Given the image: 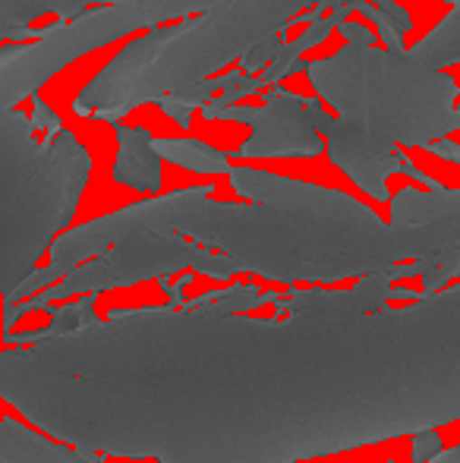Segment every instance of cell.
<instances>
[{"label": "cell", "mask_w": 460, "mask_h": 463, "mask_svg": "<svg viewBox=\"0 0 460 463\" xmlns=\"http://www.w3.org/2000/svg\"><path fill=\"white\" fill-rule=\"evenodd\" d=\"M82 391L136 458H315L460 420V284L400 309L252 322L142 309L73 335Z\"/></svg>", "instance_id": "obj_1"}, {"label": "cell", "mask_w": 460, "mask_h": 463, "mask_svg": "<svg viewBox=\"0 0 460 463\" xmlns=\"http://www.w3.org/2000/svg\"><path fill=\"white\" fill-rule=\"evenodd\" d=\"M230 184L258 205L211 202L205 189H183L129 205L57 240L51 262L25 278L19 297L70 275L136 227L186 233L221 250L237 271L249 269L275 280H338L366 271L379 275L400 259H429L460 250V218L391 227L356 199L277 174L230 167Z\"/></svg>", "instance_id": "obj_2"}, {"label": "cell", "mask_w": 460, "mask_h": 463, "mask_svg": "<svg viewBox=\"0 0 460 463\" xmlns=\"http://www.w3.org/2000/svg\"><path fill=\"white\" fill-rule=\"evenodd\" d=\"M35 120L16 108L0 120V284L4 303L16 299L54 233L76 212L89 180V155L73 133L57 129L35 142Z\"/></svg>", "instance_id": "obj_3"}, {"label": "cell", "mask_w": 460, "mask_h": 463, "mask_svg": "<svg viewBox=\"0 0 460 463\" xmlns=\"http://www.w3.org/2000/svg\"><path fill=\"white\" fill-rule=\"evenodd\" d=\"M306 73L344 120L391 146H436L460 127L455 80L413 51H379L369 42H353L334 57L309 63Z\"/></svg>", "instance_id": "obj_4"}, {"label": "cell", "mask_w": 460, "mask_h": 463, "mask_svg": "<svg viewBox=\"0 0 460 463\" xmlns=\"http://www.w3.org/2000/svg\"><path fill=\"white\" fill-rule=\"evenodd\" d=\"M218 4L221 0H108V6H92L70 23L44 32L29 48L6 51L0 61V108H16L67 63L114 38L129 35L142 25H158L164 19L205 13Z\"/></svg>", "instance_id": "obj_5"}, {"label": "cell", "mask_w": 460, "mask_h": 463, "mask_svg": "<svg viewBox=\"0 0 460 463\" xmlns=\"http://www.w3.org/2000/svg\"><path fill=\"white\" fill-rule=\"evenodd\" d=\"M183 269H199V271H209V275H233L237 265H233L228 256H211L202 246L186 243V240H180L177 233H171V231H146V227H136V231L123 233L111 250H105L101 259L82 262L80 269L70 271L63 284L48 287L42 297L23 303V309H35V306L48 303V299L70 297V293L108 290V287H117V284L164 278Z\"/></svg>", "instance_id": "obj_6"}, {"label": "cell", "mask_w": 460, "mask_h": 463, "mask_svg": "<svg viewBox=\"0 0 460 463\" xmlns=\"http://www.w3.org/2000/svg\"><path fill=\"white\" fill-rule=\"evenodd\" d=\"M205 117L243 120L256 129L249 142L239 148L243 158H271V155H319L322 139L313 120V104L296 95H271L262 108H239V104H202Z\"/></svg>", "instance_id": "obj_7"}, {"label": "cell", "mask_w": 460, "mask_h": 463, "mask_svg": "<svg viewBox=\"0 0 460 463\" xmlns=\"http://www.w3.org/2000/svg\"><path fill=\"white\" fill-rule=\"evenodd\" d=\"M313 120H315V127H319V133L325 136L328 155H332L334 165H338L344 174H350L366 193H372L375 199H385L388 174L400 171V174H410V177L419 180V174L413 171L407 161H400L398 155H394L391 142L366 133V129L344 120V117H341V120H332L319 104H313Z\"/></svg>", "instance_id": "obj_8"}, {"label": "cell", "mask_w": 460, "mask_h": 463, "mask_svg": "<svg viewBox=\"0 0 460 463\" xmlns=\"http://www.w3.org/2000/svg\"><path fill=\"white\" fill-rule=\"evenodd\" d=\"M108 0H0V32L4 38L32 35L42 19H73Z\"/></svg>", "instance_id": "obj_9"}, {"label": "cell", "mask_w": 460, "mask_h": 463, "mask_svg": "<svg viewBox=\"0 0 460 463\" xmlns=\"http://www.w3.org/2000/svg\"><path fill=\"white\" fill-rule=\"evenodd\" d=\"M161 158L155 139L142 129H120V155H117L114 177L136 189H158Z\"/></svg>", "instance_id": "obj_10"}, {"label": "cell", "mask_w": 460, "mask_h": 463, "mask_svg": "<svg viewBox=\"0 0 460 463\" xmlns=\"http://www.w3.org/2000/svg\"><path fill=\"white\" fill-rule=\"evenodd\" d=\"M391 212H394V224H404V227L460 218V189H432V193L404 189L394 199Z\"/></svg>", "instance_id": "obj_11"}, {"label": "cell", "mask_w": 460, "mask_h": 463, "mask_svg": "<svg viewBox=\"0 0 460 463\" xmlns=\"http://www.w3.org/2000/svg\"><path fill=\"white\" fill-rule=\"evenodd\" d=\"M155 146L164 158L177 161L180 167H190L199 174H230L228 155L215 152L196 139H155Z\"/></svg>", "instance_id": "obj_12"}]
</instances>
